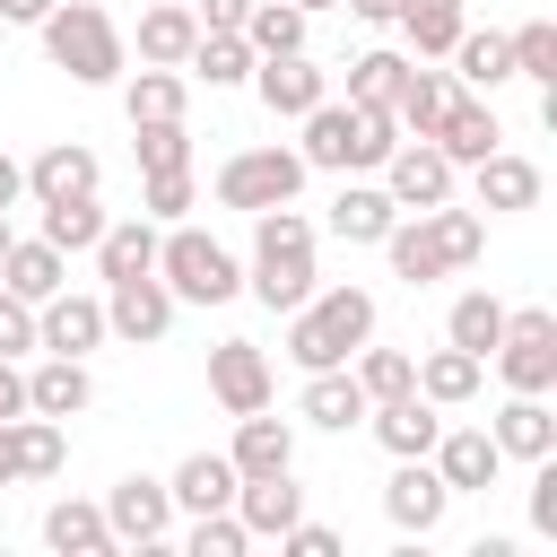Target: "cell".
Returning a JSON list of instances; mask_svg holds the SVG:
<instances>
[{
  "mask_svg": "<svg viewBox=\"0 0 557 557\" xmlns=\"http://www.w3.org/2000/svg\"><path fill=\"white\" fill-rule=\"evenodd\" d=\"M426 139H435V148H444L453 165H479L487 148H505V131H496V113H487V96H453V104H444V122H435Z\"/></svg>",
  "mask_w": 557,
  "mask_h": 557,
  "instance_id": "26",
  "label": "cell"
},
{
  "mask_svg": "<svg viewBox=\"0 0 557 557\" xmlns=\"http://www.w3.org/2000/svg\"><path fill=\"white\" fill-rule=\"evenodd\" d=\"M200 200V183H191V165H174V174H139V218H157V226H174L183 209Z\"/></svg>",
  "mask_w": 557,
  "mask_h": 557,
  "instance_id": "47",
  "label": "cell"
},
{
  "mask_svg": "<svg viewBox=\"0 0 557 557\" xmlns=\"http://www.w3.org/2000/svg\"><path fill=\"white\" fill-rule=\"evenodd\" d=\"M87 400H96L87 357H52V348H44V366L26 374V409H35V418H78Z\"/></svg>",
  "mask_w": 557,
  "mask_h": 557,
  "instance_id": "25",
  "label": "cell"
},
{
  "mask_svg": "<svg viewBox=\"0 0 557 557\" xmlns=\"http://www.w3.org/2000/svg\"><path fill=\"white\" fill-rule=\"evenodd\" d=\"M392 26L409 35V52H418V61H444V52H453V35L470 26V0H400V9H392Z\"/></svg>",
  "mask_w": 557,
  "mask_h": 557,
  "instance_id": "29",
  "label": "cell"
},
{
  "mask_svg": "<svg viewBox=\"0 0 557 557\" xmlns=\"http://www.w3.org/2000/svg\"><path fill=\"white\" fill-rule=\"evenodd\" d=\"M26 348H35V305L0 287V357H26Z\"/></svg>",
  "mask_w": 557,
  "mask_h": 557,
  "instance_id": "50",
  "label": "cell"
},
{
  "mask_svg": "<svg viewBox=\"0 0 557 557\" xmlns=\"http://www.w3.org/2000/svg\"><path fill=\"white\" fill-rule=\"evenodd\" d=\"M191 44H200V17H191L183 0H165V9L139 17V61H148V70H183Z\"/></svg>",
  "mask_w": 557,
  "mask_h": 557,
  "instance_id": "32",
  "label": "cell"
},
{
  "mask_svg": "<svg viewBox=\"0 0 557 557\" xmlns=\"http://www.w3.org/2000/svg\"><path fill=\"white\" fill-rule=\"evenodd\" d=\"M209 392H218L226 418L270 409V357H261L252 339H218V348H209Z\"/></svg>",
  "mask_w": 557,
  "mask_h": 557,
  "instance_id": "15",
  "label": "cell"
},
{
  "mask_svg": "<svg viewBox=\"0 0 557 557\" xmlns=\"http://www.w3.org/2000/svg\"><path fill=\"white\" fill-rule=\"evenodd\" d=\"M191 78H209V87H244L252 78V44L244 35H209L200 26V44H191V61H183Z\"/></svg>",
  "mask_w": 557,
  "mask_h": 557,
  "instance_id": "43",
  "label": "cell"
},
{
  "mask_svg": "<svg viewBox=\"0 0 557 557\" xmlns=\"http://www.w3.org/2000/svg\"><path fill=\"white\" fill-rule=\"evenodd\" d=\"M496 453L505 461H540V453H557V409H548V392H505V409H496Z\"/></svg>",
  "mask_w": 557,
  "mask_h": 557,
  "instance_id": "19",
  "label": "cell"
},
{
  "mask_svg": "<svg viewBox=\"0 0 557 557\" xmlns=\"http://www.w3.org/2000/svg\"><path fill=\"white\" fill-rule=\"evenodd\" d=\"M235 35L252 44V61H261V52H305V9H296V0H252Z\"/></svg>",
  "mask_w": 557,
  "mask_h": 557,
  "instance_id": "38",
  "label": "cell"
},
{
  "mask_svg": "<svg viewBox=\"0 0 557 557\" xmlns=\"http://www.w3.org/2000/svg\"><path fill=\"white\" fill-rule=\"evenodd\" d=\"M296 9H305V17H313V9H339V0H296Z\"/></svg>",
  "mask_w": 557,
  "mask_h": 557,
  "instance_id": "57",
  "label": "cell"
},
{
  "mask_svg": "<svg viewBox=\"0 0 557 557\" xmlns=\"http://www.w3.org/2000/svg\"><path fill=\"white\" fill-rule=\"evenodd\" d=\"M96 270H104V287L157 270V218H104V235H96Z\"/></svg>",
  "mask_w": 557,
  "mask_h": 557,
  "instance_id": "31",
  "label": "cell"
},
{
  "mask_svg": "<svg viewBox=\"0 0 557 557\" xmlns=\"http://www.w3.org/2000/svg\"><path fill=\"white\" fill-rule=\"evenodd\" d=\"M131 131H139V139H131V148H139V174L191 165V131H183V122H131Z\"/></svg>",
  "mask_w": 557,
  "mask_h": 557,
  "instance_id": "46",
  "label": "cell"
},
{
  "mask_svg": "<svg viewBox=\"0 0 557 557\" xmlns=\"http://www.w3.org/2000/svg\"><path fill=\"white\" fill-rule=\"evenodd\" d=\"M0 252H9V209H0Z\"/></svg>",
  "mask_w": 557,
  "mask_h": 557,
  "instance_id": "58",
  "label": "cell"
},
{
  "mask_svg": "<svg viewBox=\"0 0 557 557\" xmlns=\"http://www.w3.org/2000/svg\"><path fill=\"white\" fill-rule=\"evenodd\" d=\"M366 426H374V444H383L392 461H409V453H435L444 409H435V400H418V392H400V400H374V409H366Z\"/></svg>",
  "mask_w": 557,
  "mask_h": 557,
  "instance_id": "18",
  "label": "cell"
},
{
  "mask_svg": "<svg viewBox=\"0 0 557 557\" xmlns=\"http://www.w3.org/2000/svg\"><path fill=\"white\" fill-rule=\"evenodd\" d=\"M235 479H270V470H296V426L270 418V409H244L235 418V444H226Z\"/></svg>",
  "mask_w": 557,
  "mask_h": 557,
  "instance_id": "20",
  "label": "cell"
},
{
  "mask_svg": "<svg viewBox=\"0 0 557 557\" xmlns=\"http://www.w3.org/2000/svg\"><path fill=\"white\" fill-rule=\"evenodd\" d=\"M96 183H104V165H96L87 139H52V148L26 157V200H78V191H96Z\"/></svg>",
  "mask_w": 557,
  "mask_h": 557,
  "instance_id": "16",
  "label": "cell"
},
{
  "mask_svg": "<svg viewBox=\"0 0 557 557\" xmlns=\"http://www.w3.org/2000/svg\"><path fill=\"white\" fill-rule=\"evenodd\" d=\"M183 548H191V557H244V548H252V531L235 522V505H218V513H191Z\"/></svg>",
  "mask_w": 557,
  "mask_h": 557,
  "instance_id": "48",
  "label": "cell"
},
{
  "mask_svg": "<svg viewBox=\"0 0 557 557\" xmlns=\"http://www.w3.org/2000/svg\"><path fill=\"white\" fill-rule=\"evenodd\" d=\"M244 9H252V0H191V17H200L209 35H235V26H244Z\"/></svg>",
  "mask_w": 557,
  "mask_h": 557,
  "instance_id": "51",
  "label": "cell"
},
{
  "mask_svg": "<svg viewBox=\"0 0 557 557\" xmlns=\"http://www.w3.org/2000/svg\"><path fill=\"white\" fill-rule=\"evenodd\" d=\"M426 226H435V252H444V270H470L479 252H487V218L479 209H453V200H435V209H418Z\"/></svg>",
  "mask_w": 557,
  "mask_h": 557,
  "instance_id": "40",
  "label": "cell"
},
{
  "mask_svg": "<svg viewBox=\"0 0 557 557\" xmlns=\"http://www.w3.org/2000/svg\"><path fill=\"white\" fill-rule=\"evenodd\" d=\"M17 200H26V165L0 148V209H17Z\"/></svg>",
  "mask_w": 557,
  "mask_h": 557,
  "instance_id": "53",
  "label": "cell"
},
{
  "mask_svg": "<svg viewBox=\"0 0 557 557\" xmlns=\"http://www.w3.org/2000/svg\"><path fill=\"white\" fill-rule=\"evenodd\" d=\"M383 261H392V278H409V287H426V278H444V252H435V226H426L418 209H400V218H392V235H383Z\"/></svg>",
  "mask_w": 557,
  "mask_h": 557,
  "instance_id": "34",
  "label": "cell"
},
{
  "mask_svg": "<svg viewBox=\"0 0 557 557\" xmlns=\"http://www.w3.org/2000/svg\"><path fill=\"white\" fill-rule=\"evenodd\" d=\"M348 374H357L366 400H400V392H418V357H409V348H374V339H366Z\"/></svg>",
  "mask_w": 557,
  "mask_h": 557,
  "instance_id": "42",
  "label": "cell"
},
{
  "mask_svg": "<svg viewBox=\"0 0 557 557\" xmlns=\"http://www.w3.org/2000/svg\"><path fill=\"white\" fill-rule=\"evenodd\" d=\"M444 61H453V78H461V87H479V96H496V87L513 78V44H505L496 26H461Z\"/></svg>",
  "mask_w": 557,
  "mask_h": 557,
  "instance_id": "28",
  "label": "cell"
},
{
  "mask_svg": "<svg viewBox=\"0 0 557 557\" xmlns=\"http://www.w3.org/2000/svg\"><path fill=\"white\" fill-rule=\"evenodd\" d=\"M400 70H409V52H392V44L357 52V61H348V104H392V96H400Z\"/></svg>",
  "mask_w": 557,
  "mask_h": 557,
  "instance_id": "44",
  "label": "cell"
},
{
  "mask_svg": "<svg viewBox=\"0 0 557 557\" xmlns=\"http://www.w3.org/2000/svg\"><path fill=\"white\" fill-rule=\"evenodd\" d=\"M165 496H174V513H218V505H235V461L226 453H183Z\"/></svg>",
  "mask_w": 557,
  "mask_h": 557,
  "instance_id": "27",
  "label": "cell"
},
{
  "mask_svg": "<svg viewBox=\"0 0 557 557\" xmlns=\"http://www.w3.org/2000/svg\"><path fill=\"white\" fill-rule=\"evenodd\" d=\"M540 165L531 157H513V148H487L479 165H470V191H479V209H496V218H513V209H540Z\"/></svg>",
  "mask_w": 557,
  "mask_h": 557,
  "instance_id": "17",
  "label": "cell"
},
{
  "mask_svg": "<svg viewBox=\"0 0 557 557\" xmlns=\"http://www.w3.org/2000/svg\"><path fill=\"white\" fill-rule=\"evenodd\" d=\"M157 278L174 287V305H226V296H244V261L218 244V235H200V226H157Z\"/></svg>",
  "mask_w": 557,
  "mask_h": 557,
  "instance_id": "5",
  "label": "cell"
},
{
  "mask_svg": "<svg viewBox=\"0 0 557 557\" xmlns=\"http://www.w3.org/2000/svg\"><path fill=\"white\" fill-rule=\"evenodd\" d=\"M35 209H44V244L96 252V235H104V200H96V191H78V200H35Z\"/></svg>",
  "mask_w": 557,
  "mask_h": 557,
  "instance_id": "39",
  "label": "cell"
},
{
  "mask_svg": "<svg viewBox=\"0 0 557 557\" xmlns=\"http://www.w3.org/2000/svg\"><path fill=\"white\" fill-rule=\"evenodd\" d=\"M0 287L26 296V305H44V296L70 287V252L44 244V235H9V252H0Z\"/></svg>",
  "mask_w": 557,
  "mask_h": 557,
  "instance_id": "21",
  "label": "cell"
},
{
  "mask_svg": "<svg viewBox=\"0 0 557 557\" xmlns=\"http://www.w3.org/2000/svg\"><path fill=\"white\" fill-rule=\"evenodd\" d=\"M296 122H305V139H296L305 174H366V165H383V157L400 148L392 104H348V96H322V104H313V113H296Z\"/></svg>",
  "mask_w": 557,
  "mask_h": 557,
  "instance_id": "1",
  "label": "cell"
},
{
  "mask_svg": "<svg viewBox=\"0 0 557 557\" xmlns=\"http://www.w3.org/2000/svg\"><path fill=\"white\" fill-rule=\"evenodd\" d=\"M44 548H61V557H104V548H113V522H104V505H78V496H61V505L44 513Z\"/></svg>",
  "mask_w": 557,
  "mask_h": 557,
  "instance_id": "35",
  "label": "cell"
},
{
  "mask_svg": "<svg viewBox=\"0 0 557 557\" xmlns=\"http://www.w3.org/2000/svg\"><path fill=\"white\" fill-rule=\"evenodd\" d=\"M339 9H348V17H366V26H392V9H400V0H339Z\"/></svg>",
  "mask_w": 557,
  "mask_h": 557,
  "instance_id": "55",
  "label": "cell"
},
{
  "mask_svg": "<svg viewBox=\"0 0 557 557\" xmlns=\"http://www.w3.org/2000/svg\"><path fill=\"white\" fill-rule=\"evenodd\" d=\"M426 461H435V479H444L453 496H487V487L505 479V453H496V435H487V426H444Z\"/></svg>",
  "mask_w": 557,
  "mask_h": 557,
  "instance_id": "13",
  "label": "cell"
},
{
  "mask_svg": "<svg viewBox=\"0 0 557 557\" xmlns=\"http://www.w3.org/2000/svg\"><path fill=\"white\" fill-rule=\"evenodd\" d=\"M26 409V374H17V357H0V418H17Z\"/></svg>",
  "mask_w": 557,
  "mask_h": 557,
  "instance_id": "52",
  "label": "cell"
},
{
  "mask_svg": "<svg viewBox=\"0 0 557 557\" xmlns=\"http://www.w3.org/2000/svg\"><path fill=\"white\" fill-rule=\"evenodd\" d=\"M52 9H61V0H0V17H9V26H44Z\"/></svg>",
  "mask_w": 557,
  "mask_h": 557,
  "instance_id": "54",
  "label": "cell"
},
{
  "mask_svg": "<svg viewBox=\"0 0 557 557\" xmlns=\"http://www.w3.org/2000/svg\"><path fill=\"white\" fill-rule=\"evenodd\" d=\"M531 531H540V540H557V453H540V461H531Z\"/></svg>",
  "mask_w": 557,
  "mask_h": 557,
  "instance_id": "49",
  "label": "cell"
},
{
  "mask_svg": "<svg viewBox=\"0 0 557 557\" xmlns=\"http://www.w3.org/2000/svg\"><path fill=\"white\" fill-rule=\"evenodd\" d=\"M244 87L261 96V113H270V122H296V113H313V104L331 96V70H313L305 52H261Z\"/></svg>",
  "mask_w": 557,
  "mask_h": 557,
  "instance_id": "11",
  "label": "cell"
},
{
  "mask_svg": "<svg viewBox=\"0 0 557 557\" xmlns=\"http://www.w3.org/2000/svg\"><path fill=\"white\" fill-rule=\"evenodd\" d=\"M165 331H174V287H165L157 270H139V278H113V287H104V339L157 348Z\"/></svg>",
  "mask_w": 557,
  "mask_h": 557,
  "instance_id": "9",
  "label": "cell"
},
{
  "mask_svg": "<svg viewBox=\"0 0 557 557\" xmlns=\"http://www.w3.org/2000/svg\"><path fill=\"white\" fill-rule=\"evenodd\" d=\"M35 348H52V357H87V348H104V296H44L35 305Z\"/></svg>",
  "mask_w": 557,
  "mask_h": 557,
  "instance_id": "14",
  "label": "cell"
},
{
  "mask_svg": "<svg viewBox=\"0 0 557 557\" xmlns=\"http://www.w3.org/2000/svg\"><path fill=\"white\" fill-rule=\"evenodd\" d=\"M305 191V157L296 148H278V139H261V148H235L226 165H218V209H278V200H296Z\"/></svg>",
  "mask_w": 557,
  "mask_h": 557,
  "instance_id": "7",
  "label": "cell"
},
{
  "mask_svg": "<svg viewBox=\"0 0 557 557\" xmlns=\"http://www.w3.org/2000/svg\"><path fill=\"white\" fill-rule=\"evenodd\" d=\"M183 104H191V78L183 70H148L139 61V78L122 87V113L131 122H183Z\"/></svg>",
  "mask_w": 557,
  "mask_h": 557,
  "instance_id": "37",
  "label": "cell"
},
{
  "mask_svg": "<svg viewBox=\"0 0 557 557\" xmlns=\"http://www.w3.org/2000/svg\"><path fill=\"white\" fill-rule=\"evenodd\" d=\"M479 383H487V357H470V348H453V339L418 357V400H435V409H470Z\"/></svg>",
  "mask_w": 557,
  "mask_h": 557,
  "instance_id": "24",
  "label": "cell"
},
{
  "mask_svg": "<svg viewBox=\"0 0 557 557\" xmlns=\"http://www.w3.org/2000/svg\"><path fill=\"white\" fill-rule=\"evenodd\" d=\"M313 218H296V200L252 209V261H244V296H261L270 313H296L313 296Z\"/></svg>",
  "mask_w": 557,
  "mask_h": 557,
  "instance_id": "2",
  "label": "cell"
},
{
  "mask_svg": "<svg viewBox=\"0 0 557 557\" xmlns=\"http://www.w3.org/2000/svg\"><path fill=\"white\" fill-rule=\"evenodd\" d=\"M496 331H505V305H496L487 287H470V296H453V313H444V339H453V348H470V357H487V348H496Z\"/></svg>",
  "mask_w": 557,
  "mask_h": 557,
  "instance_id": "41",
  "label": "cell"
},
{
  "mask_svg": "<svg viewBox=\"0 0 557 557\" xmlns=\"http://www.w3.org/2000/svg\"><path fill=\"white\" fill-rule=\"evenodd\" d=\"M0 487H17V435H9V418H0Z\"/></svg>",
  "mask_w": 557,
  "mask_h": 557,
  "instance_id": "56",
  "label": "cell"
},
{
  "mask_svg": "<svg viewBox=\"0 0 557 557\" xmlns=\"http://www.w3.org/2000/svg\"><path fill=\"white\" fill-rule=\"evenodd\" d=\"M505 44H513V78H531V87H557V26H548V17L513 26Z\"/></svg>",
  "mask_w": 557,
  "mask_h": 557,
  "instance_id": "45",
  "label": "cell"
},
{
  "mask_svg": "<svg viewBox=\"0 0 557 557\" xmlns=\"http://www.w3.org/2000/svg\"><path fill=\"white\" fill-rule=\"evenodd\" d=\"M366 392H357V374L348 366H322V374H305V400H296V418L305 426H322V435H348V426H366Z\"/></svg>",
  "mask_w": 557,
  "mask_h": 557,
  "instance_id": "22",
  "label": "cell"
},
{
  "mask_svg": "<svg viewBox=\"0 0 557 557\" xmlns=\"http://www.w3.org/2000/svg\"><path fill=\"white\" fill-rule=\"evenodd\" d=\"M9 435H17V479H61V461H70V426H61V418L17 409Z\"/></svg>",
  "mask_w": 557,
  "mask_h": 557,
  "instance_id": "36",
  "label": "cell"
},
{
  "mask_svg": "<svg viewBox=\"0 0 557 557\" xmlns=\"http://www.w3.org/2000/svg\"><path fill=\"white\" fill-rule=\"evenodd\" d=\"M453 96H461V87H453L444 70H418V61H409V70H400V96H392V122H400L409 139H426V131L444 122V104H453Z\"/></svg>",
  "mask_w": 557,
  "mask_h": 557,
  "instance_id": "33",
  "label": "cell"
},
{
  "mask_svg": "<svg viewBox=\"0 0 557 557\" xmlns=\"http://www.w3.org/2000/svg\"><path fill=\"white\" fill-rule=\"evenodd\" d=\"M296 513H305V487H296V470H270V479H235V522H244L252 540H278Z\"/></svg>",
  "mask_w": 557,
  "mask_h": 557,
  "instance_id": "23",
  "label": "cell"
},
{
  "mask_svg": "<svg viewBox=\"0 0 557 557\" xmlns=\"http://www.w3.org/2000/svg\"><path fill=\"white\" fill-rule=\"evenodd\" d=\"M35 35H44V61H52L61 78H78V87H113V78L131 70V35H122L96 0H61Z\"/></svg>",
  "mask_w": 557,
  "mask_h": 557,
  "instance_id": "3",
  "label": "cell"
},
{
  "mask_svg": "<svg viewBox=\"0 0 557 557\" xmlns=\"http://www.w3.org/2000/svg\"><path fill=\"white\" fill-rule=\"evenodd\" d=\"M444 513H453V487L435 479V461H426V453H409V461L383 479V522H392V531H409V540H435V531H444Z\"/></svg>",
  "mask_w": 557,
  "mask_h": 557,
  "instance_id": "10",
  "label": "cell"
},
{
  "mask_svg": "<svg viewBox=\"0 0 557 557\" xmlns=\"http://www.w3.org/2000/svg\"><path fill=\"white\" fill-rule=\"evenodd\" d=\"M453 157L435 148V139H400L392 157H383V191H392V209H435V200H453Z\"/></svg>",
  "mask_w": 557,
  "mask_h": 557,
  "instance_id": "12",
  "label": "cell"
},
{
  "mask_svg": "<svg viewBox=\"0 0 557 557\" xmlns=\"http://www.w3.org/2000/svg\"><path fill=\"white\" fill-rule=\"evenodd\" d=\"M366 339H374V296H366V287H313V296L287 313V357H296L305 374L348 366Z\"/></svg>",
  "mask_w": 557,
  "mask_h": 557,
  "instance_id": "4",
  "label": "cell"
},
{
  "mask_svg": "<svg viewBox=\"0 0 557 557\" xmlns=\"http://www.w3.org/2000/svg\"><path fill=\"white\" fill-rule=\"evenodd\" d=\"M104 522H113V548H165V540H174V496H165V479H148V470L113 479V487H104Z\"/></svg>",
  "mask_w": 557,
  "mask_h": 557,
  "instance_id": "8",
  "label": "cell"
},
{
  "mask_svg": "<svg viewBox=\"0 0 557 557\" xmlns=\"http://www.w3.org/2000/svg\"><path fill=\"white\" fill-rule=\"evenodd\" d=\"M505 392H557V313L548 305H505V331L487 348Z\"/></svg>",
  "mask_w": 557,
  "mask_h": 557,
  "instance_id": "6",
  "label": "cell"
},
{
  "mask_svg": "<svg viewBox=\"0 0 557 557\" xmlns=\"http://www.w3.org/2000/svg\"><path fill=\"white\" fill-rule=\"evenodd\" d=\"M392 218H400V209H392L383 183H339V200H331V235H339V244H383Z\"/></svg>",
  "mask_w": 557,
  "mask_h": 557,
  "instance_id": "30",
  "label": "cell"
}]
</instances>
